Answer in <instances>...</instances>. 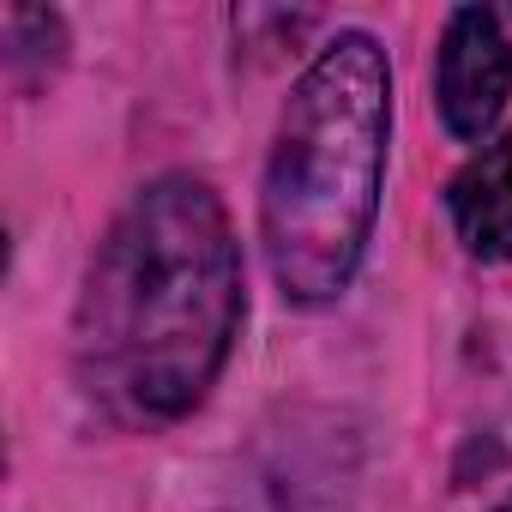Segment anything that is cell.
Returning a JSON list of instances; mask_svg holds the SVG:
<instances>
[{
  "mask_svg": "<svg viewBox=\"0 0 512 512\" xmlns=\"http://www.w3.org/2000/svg\"><path fill=\"white\" fill-rule=\"evenodd\" d=\"M235 326L241 253L223 199L193 175H157L115 217L79 302L91 398L127 422H175L223 374Z\"/></svg>",
  "mask_w": 512,
  "mask_h": 512,
  "instance_id": "6da1fadb",
  "label": "cell"
},
{
  "mask_svg": "<svg viewBox=\"0 0 512 512\" xmlns=\"http://www.w3.org/2000/svg\"><path fill=\"white\" fill-rule=\"evenodd\" d=\"M392 139V67L368 31H344L290 91L260 193L278 290L302 308L338 302L368 253Z\"/></svg>",
  "mask_w": 512,
  "mask_h": 512,
  "instance_id": "7a4b0ae2",
  "label": "cell"
},
{
  "mask_svg": "<svg viewBox=\"0 0 512 512\" xmlns=\"http://www.w3.org/2000/svg\"><path fill=\"white\" fill-rule=\"evenodd\" d=\"M512 91V43L494 13L458 7L440 43V115L458 139H482Z\"/></svg>",
  "mask_w": 512,
  "mask_h": 512,
  "instance_id": "3957f363",
  "label": "cell"
},
{
  "mask_svg": "<svg viewBox=\"0 0 512 512\" xmlns=\"http://www.w3.org/2000/svg\"><path fill=\"white\" fill-rule=\"evenodd\" d=\"M452 223L476 260H512V133L482 145L452 175Z\"/></svg>",
  "mask_w": 512,
  "mask_h": 512,
  "instance_id": "277c9868",
  "label": "cell"
},
{
  "mask_svg": "<svg viewBox=\"0 0 512 512\" xmlns=\"http://www.w3.org/2000/svg\"><path fill=\"white\" fill-rule=\"evenodd\" d=\"M494 512H512V500H500V506H494Z\"/></svg>",
  "mask_w": 512,
  "mask_h": 512,
  "instance_id": "5b68a950",
  "label": "cell"
}]
</instances>
